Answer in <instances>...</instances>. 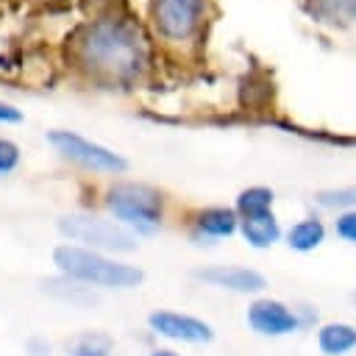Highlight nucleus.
Listing matches in <instances>:
<instances>
[{
	"mask_svg": "<svg viewBox=\"0 0 356 356\" xmlns=\"http://www.w3.org/2000/svg\"><path fill=\"white\" fill-rule=\"evenodd\" d=\"M312 3L331 22H353L356 19V0H312Z\"/></svg>",
	"mask_w": 356,
	"mask_h": 356,
	"instance_id": "nucleus-16",
	"label": "nucleus"
},
{
	"mask_svg": "<svg viewBox=\"0 0 356 356\" xmlns=\"http://www.w3.org/2000/svg\"><path fill=\"white\" fill-rule=\"evenodd\" d=\"M150 356H178V353H172V350H153Z\"/></svg>",
	"mask_w": 356,
	"mask_h": 356,
	"instance_id": "nucleus-21",
	"label": "nucleus"
},
{
	"mask_svg": "<svg viewBox=\"0 0 356 356\" xmlns=\"http://www.w3.org/2000/svg\"><path fill=\"white\" fill-rule=\"evenodd\" d=\"M323 236H325V228L320 220H303L289 231V245L295 250H312L323 242Z\"/></svg>",
	"mask_w": 356,
	"mask_h": 356,
	"instance_id": "nucleus-14",
	"label": "nucleus"
},
{
	"mask_svg": "<svg viewBox=\"0 0 356 356\" xmlns=\"http://www.w3.org/2000/svg\"><path fill=\"white\" fill-rule=\"evenodd\" d=\"M248 320L259 334H270V337L289 334L298 328V317L278 300H256L248 312Z\"/></svg>",
	"mask_w": 356,
	"mask_h": 356,
	"instance_id": "nucleus-8",
	"label": "nucleus"
},
{
	"mask_svg": "<svg viewBox=\"0 0 356 356\" xmlns=\"http://www.w3.org/2000/svg\"><path fill=\"white\" fill-rule=\"evenodd\" d=\"M153 17H156L159 31L167 39L184 42V39H189L200 28L203 0H156Z\"/></svg>",
	"mask_w": 356,
	"mask_h": 356,
	"instance_id": "nucleus-6",
	"label": "nucleus"
},
{
	"mask_svg": "<svg viewBox=\"0 0 356 356\" xmlns=\"http://www.w3.org/2000/svg\"><path fill=\"white\" fill-rule=\"evenodd\" d=\"M111 348H114V342L103 331H83L67 342L70 356H108Z\"/></svg>",
	"mask_w": 356,
	"mask_h": 356,
	"instance_id": "nucleus-11",
	"label": "nucleus"
},
{
	"mask_svg": "<svg viewBox=\"0 0 356 356\" xmlns=\"http://www.w3.org/2000/svg\"><path fill=\"white\" fill-rule=\"evenodd\" d=\"M106 203L120 220L139 231H153L161 220V195L145 184H117L108 189Z\"/></svg>",
	"mask_w": 356,
	"mask_h": 356,
	"instance_id": "nucleus-4",
	"label": "nucleus"
},
{
	"mask_svg": "<svg viewBox=\"0 0 356 356\" xmlns=\"http://www.w3.org/2000/svg\"><path fill=\"white\" fill-rule=\"evenodd\" d=\"M22 120V111L14 108L11 103H3L0 100V122H19Z\"/></svg>",
	"mask_w": 356,
	"mask_h": 356,
	"instance_id": "nucleus-20",
	"label": "nucleus"
},
{
	"mask_svg": "<svg viewBox=\"0 0 356 356\" xmlns=\"http://www.w3.org/2000/svg\"><path fill=\"white\" fill-rule=\"evenodd\" d=\"M197 275L203 281H211V284L234 289V292H259V289H264V278L256 270H248V267H225V264H220V267L200 270Z\"/></svg>",
	"mask_w": 356,
	"mask_h": 356,
	"instance_id": "nucleus-9",
	"label": "nucleus"
},
{
	"mask_svg": "<svg viewBox=\"0 0 356 356\" xmlns=\"http://www.w3.org/2000/svg\"><path fill=\"white\" fill-rule=\"evenodd\" d=\"M53 261L64 275H70L75 281L95 284V286H108V289H128V286H136L145 278V273L139 267L111 261L103 253L81 248V245L56 248L53 250Z\"/></svg>",
	"mask_w": 356,
	"mask_h": 356,
	"instance_id": "nucleus-2",
	"label": "nucleus"
},
{
	"mask_svg": "<svg viewBox=\"0 0 356 356\" xmlns=\"http://www.w3.org/2000/svg\"><path fill=\"white\" fill-rule=\"evenodd\" d=\"M270 203H273V192L264 189V186H253V189H245V192L239 195L236 209H239L245 217H250V214H261V211H267Z\"/></svg>",
	"mask_w": 356,
	"mask_h": 356,
	"instance_id": "nucleus-15",
	"label": "nucleus"
},
{
	"mask_svg": "<svg viewBox=\"0 0 356 356\" xmlns=\"http://www.w3.org/2000/svg\"><path fill=\"white\" fill-rule=\"evenodd\" d=\"M47 139L64 159L78 161V164H83L89 170H100V172H122L125 170V159L122 156H117L108 147L95 145V142L72 134V131H53Z\"/></svg>",
	"mask_w": 356,
	"mask_h": 356,
	"instance_id": "nucleus-5",
	"label": "nucleus"
},
{
	"mask_svg": "<svg viewBox=\"0 0 356 356\" xmlns=\"http://www.w3.org/2000/svg\"><path fill=\"white\" fill-rule=\"evenodd\" d=\"M147 323L156 334L170 337V339H181V342H209L214 337L203 320L189 317V314H178V312H153Z\"/></svg>",
	"mask_w": 356,
	"mask_h": 356,
	"instance_id": "nucleus-7",
	"label": "nucleus"
},
{
	"mask_svg": "<svg viewBox=\"0 0 356 356\" xmlns=\"http://www.w3.org/2000/svg\"><path fill=\"white\" fill-rule=\"evenodd\" d=\"M242 234L245 239L253 245V248H267L278 239V222L270 211H261V214H250L242 220Z\"/></svg>",
	"mask_w": 356,
	"mask_h": 356,
	"instance_id": "nucleus-10",
	"label": "nucleus"
},
{
	"mask_svg": "<svg viewBox=\"0 0 356 356\" xmlns=\"http://www.w3.org/2000/svg\"><path fill=\"white\" fill-rule=\"evenodd\" d=\"M317 200L328 209L334 206H356V184L353 186H342V189H331V192H320Z\"/></svg>",
	"mask_w": 356,
	"mask_h": 356,
	"instance_id": "nucleus-17",
	"label": "nucleus"
},
{
	"mask_svg": "<svg viewBox=\"0 0 356 356\" xmlns=\"http://www.w3.org/2000/svg\"><path fill=\"white\" fill-rule=\"evenodd\" d=\"M81 64L106 81H134L145 61V42L139 31L122 19H100L78 39Z\"/></svg>",
	"mask_w": 356,
	"mask_h": 356,
	"instance_id": "nucleus-1",
	"label": "nucleus"
},
{
	"mask_svg": "<svg viewBox=\"0 0 356 356\" xmlns=\"http://www.w3.org/2000/svg\"><path fill=\"white\" fill-rule=\"evenodd\" d=\"M353 345H356V331L345 323H331L320 331V348L328 356H339V353L350 350Z\"/></svg>",
	"mask_w": 356,
	"mask_h": 356,
	"instance_id": "nucleus-12",
	"label": "nucleus"
},
{
	"mask_svg": "<svg viewBox=\"0 0 356 356\" xmlns=\"http://www.w3.org/2000/svg\"><path fill=\"white\" fill-rule=\"evenodd\" d=\"M197 228L209 236H228L236 228V214L231 209H206L197 217Z\"/></svg>",
	"mask_w": 356,
	"mask_h": 356,
	"instance_id": "nucleus-13",
	"label": "nucleus"
},
{
	"mask_svg": "<svg viewBox=\"0 0 356 356\" xmlns=\"http://www.w3.org/2000/svg\"><path fill=\"white\" fill-rule=\"evenodd\" d=\"M337 231H339V236L356 242V211H345V214L337 220Z\"/></svg>",
	"mask_w": 356,
	"mask_h": 356,
	"instance_id": "nucleus-19",
	"label": "nucleus"
},
{
	"mask_svg": "<svg viewBox=\"0 0 356 356\" xmlns=\"http://www.w3.org/2000/svg\"><path fill=\"white\" fill-rule=\"evenodd\" d=\"M58 231L75 242H83L89 250H134L136 248V236L122 228L120 222L95 217V214H67L58 220Z\"/></svg>",
	"mask_w": 356,
	"mask_h": 356,
	"instance_id": "nucleus-3",
	"label": "nucleus"
},
{
	"mask_svg": "<svg viewBox=\"0 0 356 356\" xmlns=\"http://www.w3.org/2000/svg\"><path fill=\"white\" fill-rule=\"evenodd\" d=\"M19 164V147L11 139L0 136V175H8L11 170H17Z\"/></svg>",
	"mask_w": 356,
	"mask_h": 356,
	"instance_id": "nucleus-18",
	"label": "nucleus"
}]
</instances>
